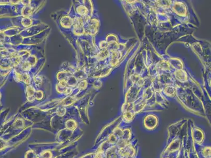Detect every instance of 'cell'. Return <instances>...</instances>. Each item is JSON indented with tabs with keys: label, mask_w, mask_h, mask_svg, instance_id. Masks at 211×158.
I'll return each mask as SVG.
<instances>
[{
	"label": "cell",
	"mask_w": 211,
	"mask_h": 158,
	"mask_svg": "<svg viewBox=\"0 0 211 158\" xmlns=\"http://www.w3.org/2000/svg\"><path fill=\"white\" fill-rule=\"evenodd\" d=\"M133 116L132 115L131 113H125L123 117H124L125 120L127 122H130V121H132Z\"/></svg>",
	"instance_id": "1"
}]
</instances>
